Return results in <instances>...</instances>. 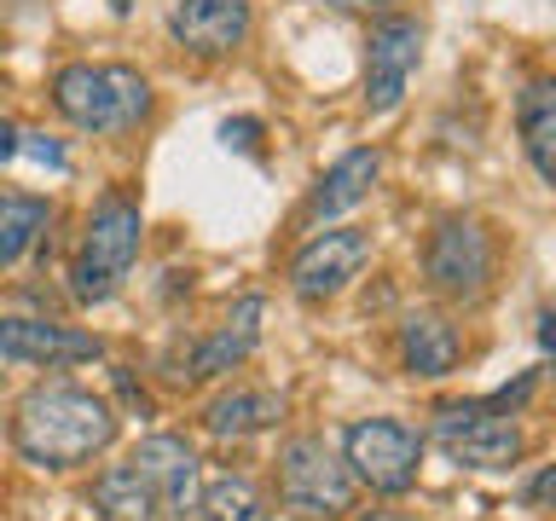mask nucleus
Here are the masks:
<instances>
[{"label":"nucleus","instance_id":"2eb2a0df","mask_svg":"<svg viewBox=\"0 0 556 521\" xmlns=\"http://www.w3.org/2000/svg\"><path fill=\"white\" fill-rule=\"evenodd\" d=\"M285 417V399L273 389H226L203 406V429L215 441H243V434H261Z\"/></svg>","mask_w":556,"mask_h":521},{"label":"nucleus","instance_id":"7ed1b4c3","mask_svg":"<svg viewBox=\"0 0 556 521\" xmlns=\"http://www.w3.org/2000/svg\"><path fill=\"white\" fill-rule=\"evenodd\" d=\"M139 243H146V215H139V203L122 198V191H104L93 203V215H87L81 250L70 260V295H76V302H111L122 290V278L134 272Z\"/></svg>","mask_w":556,"mask_h":521},{"label":"nucleus","instance_id":"9b49d317","mask_svg":"<svg viewBox=\"0 0 556 521\" xmlns=\"http://www.w3.org/2000/svg\"><path fill=\"white\" fill-rule=\"evenodd\" d=\"M250 0H168V29L174 41L198 59H226L250 41Z\"/></svg>","mask_w":556,"mask_h":521},{"label":"nucleus","instance_id":"f03ea898","mask_svg":"<svg viewBox=\"0 0 556 521\" xmlns=\"http://www.w3.org/2000/svg\"><path fill=\"white\" fill-rule=\"evenodd\" d=\"M52 104L81 134H128L151 116V81L134 64H64L52 76Z\"/></svg>","mask_w":556,"mask_h":521},{"label":"nucleus","instance_id":"9d476101","mask_svg":"<svg viewBox=\"0 0 556 521\" xmlns=\"http://www.w3.org/2000/svg\"><path fill=\"white\" fill-rule=\"evenodd\" d=\"M365 260H371V238H365L359 226H330V232L307 238L302 250H295L290 290L302 295V302H330V295H342L365 272Z\"/></svg>","mask_w":556,"mask_h":521},{"label":"nucleus","instance_id":"39448f33","mask_svg":"<svg viewBox=\"0 0 556 521\" xmlns=\"http://www.w3.org/2000/svg\"><path fill=\"white\" fill-rule=\"evenodd\" d=\"M493 272H498V243L476 215L434 220V232L424 243V278L446 302H481L493 290Z\"/></svg>","mask_w":556,"mask_h":521},{"label":"nucleus","instance_id":"20e7f679","mask_svg":"<svg viewBox=\"0 0 556 521\" xmlns=\"http://www.w3.org/2000/svg\"><path fill=\"white\" fill-rule=\"evenodd\" d=\"M359 498V481L348 458L330 452L319 434H295L278 446V504L302 521H342Z\"/></svg>","mask_w":556,"mask_h":521},{"label":"nucleus","instance_id":"f8f14e48","mask_svg":"<svg viewBox=\"0 0 556 521\" xmlns=\"http://www.w3.org/2000/svg\"><path fill=\"white\" fill-rule=\"evenodd\" d=\"M104 342L93 330L76 325H52V319H0V359L12 365H47V371H64V365L99 359Z\"/></svg>","mask_w":556,"mask_h":521},{"label":"nucleus","instance_id":"b1692460","mask_svg":"<svg viewBox=\"0 0 556 521\" xmlns=\"http://www.w3.org/2000/svg\"><path fill=\"white\" fill-rule=\"evenodd\" d=\"M17 151H24V134H17L12 122H0V163H12Z\"/></svg>","mask_w":556,"mask_h":521},{"label":"nucleus","instance_id":"1a4fd4ad","mask_svg":"<svg viewBox=\"0 0 556 521\" xmlns=\"http://www.w3.org/2000/svg\"><path fill=\"white\" fill-rule=\"evenodd\" d=\"M128 463H134V475L151 486L163 521H186L191 510H198V498H203V458L180 441V434H146V441L128 452Z\"/></svg>","mask_w":556,"mask_h":521},{"label":"nucleus","instance_id":"f257e3e1","mask_svg":"<svg viewBox=\"0 0 556 521\" xmlns=\"http://www.w3.org/2000/svg\"><path fill=\"white\" fill-rule=\"evenodd\" d=\"M111 441H116L111 399L81 389V382H70V377L35 382L12 411V446H17V458L35 463V469L93 463L99 452H111Z\"/></svg>","mask_w":556,"mask_h":521},{"label":"nucleus","instance_id":"a878e982","mask_svg":"<svg viewBox=\"0 0 556 521\" xmlns=\"http://www.w3.org/2000/svg\"><path fill=\"white\" fill-rule=\"evenodd\" d=\"M365 521H417V516H400V510H371Z\"/></svg>","mask_w":556,"mask_h":521},{"label":"nucleus","instance_id":"a211bd4d","mask_svg":"<svg viewBox=\"0 0 556 521\" xmlns=\"http://www.w3.org/2000/svg\"><path fill=\"white\" fill-rule=\"evenodd\" d=\"M47 220H52V203L47 198H29V191H0V272L17 267V260L35 250V238L47 232Z\"/></svg>","mask_w":556,"mask_h":521},{"label":"nucleus","instance_id":"bb28decb","mask_svg":"<svg viewBox=\"0 0 556 521\" xmlns=\"http://www.w3.org/2000/svg\"><path fill=\"white\" fill-rule=\"evenodd\" d=\"M325 7H337V12H354V7H371V0H325Z\"/></svg>","mask_w":556,"mask_h":521},{"label":"nucleus","instance_id":"aec40b11","mask_svg":"<svg viewBox=\"0 0 556 521\" xmlns=\"http://www.w3.org/2000/svg\"><path fill=\"white\" fill-rule=\"evenodd\" d=\"M198 510H203V521H261V516H267L250 475H215L203 486Z\"/></svg>","mask_w":556,"mask_h":521},{"label":"nucleus","instance_id":"423d86ee","mask_svg":"<svg viewBox=\"0 0 556 521\" xmlns=\"http://www.w3.org/2000/svg\"><path fill=\"white\" fill-rule=\"evenodd\" d=\"M342 458L354 469L359 486L382 498H400L417 486V463H424V434L400 417H365L342 434Z\"/></svg>","mask_w":556,"mask_h":521},{"label":"nucleus","instance_id":"4468645a","mask_svg":"<svg viewBox=\"0 0 556 521\" xmlns=\"http://www.w3.org/2000/svg\"><path fill=\"white\" fill-rule=\"evenodd\" d=\"M458 354H464V336L446 313H429V307L406 313V325H400V359H406L412 377H429V382L452 377L458 371Z\"/></svg>","mask_w":556,"mask_h":521},{"label":"nucleus","instance_id":"ddd939ff","mask_svg":"<svg viewBox=\"0 0 556 521\" xmlns=\"http://www.w3.org/2000/svg\"><path fill=\"white\" fill-rule=\"evenodd\" d=\"M261 313H267V302L261 295H243V302L220 319V330H208V336L191 347V382H208V377H226L232 365H243L255 354L261 342Z\"/></svg>","mask_w":556,"mask_h":521},{"label":"nucleus","instance_id":"dca6fc26","mask_svg":"<svg viewBox=\"0 0 556 521\" xmlns=\"http://www.w3.org/2000/svg\"><path fill=\"white\" fill-rule=\"evenodd\" d=\"M382 174V151L377 145H365V151H348L330 163V174L319 186H313V203H307V215L313 220H325V215H342V208H354L365 203V191H371V180Z\"/></svg>","mask_w":556,"mask_h":521},{"label":"nucleus","instance_id":"f3484780","mask_svg":"<svg viewBox=\"0 0 556 521\" xmlns=\"http://www.w3.org/2000/svg\"><path fill=\"white\" fill-rule=\"evenodd\" d=\"M516 128L539 180L556 186V81H528V93L516 104Z\"/></svg>","mask_w":556,"mask_h":521},{"label":"nucleus","instance_id":"412c9836","mask_svg":"<svg viewBox=\"0 0 556 521\" xmlns=\"http://www.w3.org/2000/svg\"><path fill=\"white\" fill-rule=\"evenodd\" d=\"M528 498L539 504V510H556V463H551V469H539V475H533Z\"/></svg>","mask_w":556,"mask_h":521},{"label":"nucleus","instance_id":"0eeeda50","mask_svg":"<svg viewBox=\"0 0 556 521\" xmlns=\"http://www.w3.org/2000/svg\"><path fill=\"white\" fill-rule=\"evenodd\" d=\"M434 441L452 463L464 469H510L521 458V429L516 411L498 406V399H464V406H446L434 417Z\"/></svg>","mask_w":556,"mask_h":521},{"label":"nucleus","instance_id":"4be33fe9","mask_svg":"<svg viewBox=\"0 0 556 521\" xmlns=\"http://www.w3.org/2000/svg\"><path fill=\"white\" fill-rule=\"evenodd\" d=\"M24 151L35 156V163H47V168H64V151H59V145H52V139H47V134H29V139H24Z\"/></svg>","mask_w":556,"mask_h":521},{"label":"nucleus","instance_id":"6e6552de","mask_svg":"<svg viewBox=\"0 0 556 521\" xmlns=\"http://www.w3.org/2000/svg\"><path fill=\"white\" fill-rule=\"evenodd\" d=\"M424 64V24L417 17H377L365 35V104L382 116L406 99V87Z\"/></svg>","mask_w":556,"mask_h":521},{"label":"nucleus","instance_id":"393cba45","mask_svg":"<svg viewBox=\"0 0 556 521\" xmlns=\"http://www.w3.org/2000/svg\"><path fill=\"white\" fill-rule=\"evenodd\" d=\"M539 342H545V354H556V313H539Z\"/></svg>","mask_w":556,"mask_h":521},{"label":"nucleus","instance_id":"6ab92c4d","mask_svg":"<svg viewBox=\"0 0 556 521\" xmlns=\"http://www.w3.org/2000/svg\"><path fill=\"white\" fill-rule=\"evenodd\" d=\"M93 510L104 521H163V510H156L151 486L134 475V463H111L104 475L93 481Z\"/></svg>","mask_w":556,"mask_h":521},{"label":"nucleus","instance_id":"5701e85b","mask_svg":"<svg viewBox=\"0 0 556 521\" xmlns=\"http://www.w3.org/2000/svg\"><path fill=\"white\" fill-rule=\"evenodd\" d=\"M255 122H226V128H220V139H226V145H238V151H255Z\"/></svg>","mask_w":556,"mask_h":521}]
</instances>
